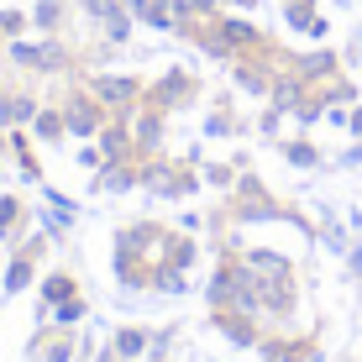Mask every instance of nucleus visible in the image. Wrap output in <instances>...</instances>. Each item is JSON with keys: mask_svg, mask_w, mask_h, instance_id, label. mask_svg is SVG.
<instances>
[{"mask_svg": "<svg viewBox=\"0 0 362 362\" xmlns=\"http://www.w3.org/2000/svg\"><path fill=\"white\" fill-rule=\"evenodd\" d=\"M352 273L362 279V247H352Z\"/></svg>", "mask_w": 362, "mask_h": 362, "instance_id": "obj_3", "label": "nucleus"}, {"mask_svg": "<svg viewBox=\"0 0 362 362\" xmlns=\"http://www.w3.org/2000/svg\"><path fill=\"white\" fill-rule=\"evenodd\" d=\"M289 158H294V163H320V153H315V147H305V142H294Z\"/></svg>", "mask_w": 362, "mask_h": 362, "instance_id": "obj_1", "label": "nucleus"}, {"mask_svg": "<svg viewBox=\"0 0 362 362\" xmlns=\"http://www.w3.org/2000/svg\"><path fill=\"white\" fill-rule=\"evenodd\" d=\"M346 127H352V136H362V105L352 110V116H346Z\"/></svg>", "mask_w": 362, "mask_h": 362, "instance_id": "obj_2", "label": "nucleus"}]
</instances>
